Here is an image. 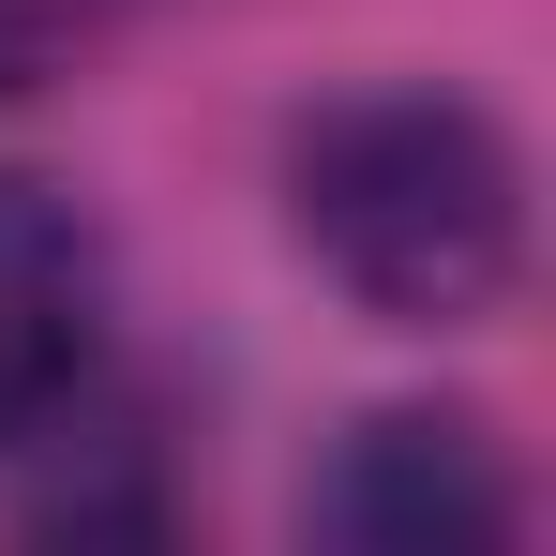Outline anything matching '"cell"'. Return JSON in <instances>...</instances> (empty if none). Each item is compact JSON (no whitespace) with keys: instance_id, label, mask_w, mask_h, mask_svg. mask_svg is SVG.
<instances>
[{"instance_id":"1","label":"cell","mask_w":556,"mask_h":556,"mask_svg":"<svg viewBox=\"0 0 556 556\" xmlns=\"http://www.w3.org/2000/svg\"><path fill=\"white\" fill-rule=\"evenodd\" d=\"M286 226L301 256L391 331H481L527 286V151L481 91L376 76L286 136Z\"/></svg>"},{"instance_id":"2","label":"cell","mask_w":556,"mask_h":556,"mask_svg":"<svg viewBox=\"0 0 556 556\" xmlns=\"http://www.w3.org/2000/svg\"><path fill=\"white\" fill-rule=\"evenodd\" d=\"M316 542H362V556H481L527 527V481L496 466V437L466 406H376L346 452L316 466L301 496Z\"/></svg>"},{"instance_id":"3","label":"cell","mask_w":556,"mask_h":556,"mask_svg":"<svg viewBox=\"0 0 556 556\" xmlns=\"http://www.w3.org/2000/svg\"><path fill=\"white\" fill-rule=\"evenodd\" d=\"M91 376H105V256L61 181L0 166V452L61 437Z\"/></svg>"},{"instance_id":"4","label":"cell","mask_w":556,"mask_h":556,"mask_svg":"<svg viewBox=\"0 0 556 556\" xmlns=\"http://www.w3.org/2000/svg\"><path fill=\"white\" fill-rule=\"evenodd\" d=\"M76 46H91V0H0V105L46 91Z\"/></svg>"}]
</instances>
